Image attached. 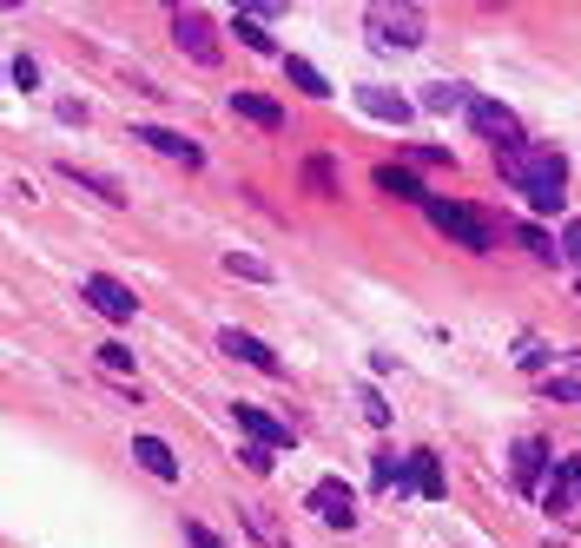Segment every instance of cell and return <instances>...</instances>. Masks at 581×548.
Wrapping results in <instances>:
<instances>
[{
	"label": "cell",
	"mask_w": 581,
	"mask_h": 548,
	"mask_svg": "<svg viewBox=\"0 0 581 548\" xmlns=\"http://www.w3.org/2000/svg\"><path fill=\"white\" fill-rule=\"evenodd\" d=\"M495 173H503V186H516L535 212H561L568 160L555 145H509V152H495Z\"/></svg>",
	"instance_id": "1"
},
{
	"label": "cell",
	"mask_w": 581,
	"mask_h": 548,
	"mask_svg": "<svg viewBox=\"0 0 581 548\" xmlns=\"http://www.w3.org/2000/svg\"><path fill=\"white\" fill-rule=\"evenodd\" d=\"M424 212H430V225H437V231H450L463 252H489V245H495V231H489L469 205H456V199H437V192H430V199H424Z\"/></svg>",
	"instance_id": "2"
},
{
	"label": "cell",
	"mask_w": 581,
	"mask_h": 548,
	"mask_svg": "<svg viewBox=\"0 0 581 548\" xmlns=\"http://www.w3.org/2000/svg\"><path fill=\"white\" fill-rule=\"evenodd\" d=\"M364 34L377 47H424V8H390V0H377L364 14Z\"/></svg>",
	"instance_id": "3"
},
{
	"label": "cell",
	"mask_w": 581,
	"mask_h": 548,
	"mask_svg": "<svg viewBox=\"0 0 581 548\" xmlns=\"http://www.w3.org/2000/svg\"><path fill=\"white\" fill-rule=\"evenodd\" d=\"M79 297H87L93 310H100V318H113V324H132V291L119 284V278H106V271H93V278H79Z\"/></svg>",
	"instance_id": "4"
},
{
	"label": "cell",
	"mask_w": 581,
	"mask_h": 548,
	"mask_svg": "<svg viewBox=\"0 0 581 548\" xmlns=\"http://www.w3.org/2000/svg\"><path fill=\"white\" fill-rule=\"evenodd\" d=\"M311 515H317L324 528H351V522H357V496H351V483H344V476H324V483L311 489Z\"/></svg>",
	"instance_id": "5"
},
{
	"label": "cell",
	"mask_w": 581,
	"mask_h": 548,
	"mask_svg": "<svg viewBox=\"0 0 581 548\" xmlns=\"http://www.w3.org/2000/svg\"><path fill=\"white\" fill-rule=\"evenodd\" d=\"M231 417H238L244 443H258V449H291V443H298V430H291V423H278V417H271V410H258V404H238Z\"/></svg>",
	"instance_id": "6"
},
{
	"label": "cell",
	"mask_w": 581,
	"mask_h": 548,
	"mask_svg": "<svg viewBox=\"0 0 581 548\" xmlns=\"http://www.w3.org/2000/svg\"><path fill=\"white\" fill-rule=\"evenodd\" d=\"M173 40H179L199 66H218V34H212V21H205L199 8H179V14H173Z\"/></svg>",
	"instance_id": "7"
},
{
	"label": "cell",
	"mask_w": 581,
	"mask_h": 548,
	"mask_svg": "<svg viewBox=\"0 0 581 548\" xmlns=\"http://www.w3.org/2000/svg\"><path fill=\"white\" fill-rule=\"evenodd\" d=\"M469 126H476L482 139H495V152L522 145V126H516V113H509V106H495V100H469Z\"/></svg>",
	"instance_id": "8"
},
{
	"label": "cell",
	"mask_w": 581,
	"mask_h": 548,
	"mask_svg": "<svg viewBox=\"0 0 581 548\" xmlns=\"http://www.w3.org/2000/svg\"><path fill=\"white\" fill-rule=\"evenodd\" d=\"M132 145H152L159 160H179V166H205V152L186 132H165V126H132Z\"/></svg>",
	"instance_id": "9"
},
{
	"label": "cell",
	"mask_w": 581,
	"mask_h": 548,
	"mask_svg": "<svg viewBox=\"0 0 581 548\" xmlns=\"http://www.w3.org/2000/svg\"><path fill=\"white\" fill-rule=\"evenodd\" d=\"M542 469H548V443H542V436H522V443L509 449V476H516V489H535V496H542Z\"/></svg>",
	"instance_id": "10"
},
{
	"label": "cell",
	"mask_w": 581,
	"mask_h": 548,
	"mask_svg": "<svg viewBox=\"0 0 581 548\" xmlns=\"http://www.w3.org/2000/svg\"><path fill=\"white\" fill-rule=\"evenodd\" d=\"M218 351H225V357H238V364H252V370H265V377H278V370H285L271 344H258V337H244V331H218Z\"/></svg>",
	"instance_id": "11"
},
{
	"label": "cell",
	"mask_w": 581,
	"mask_h": 548,
	"mask_svg": "<svg viewBox=\"0 0 581 548\" xmlns=\"http://www.w3.org/2000/svg\"><path fill=\"white\" fill-rule=\"evenodd\" d=\"M403 489H417V496L443 502V496H450V483H443V462H437L430 449H417V456H409V469H403Z\"/></svg>",
	"instance_id": "12"
},
{
	"label": "cell",
	"mask_w": 581,
	"mask_h": 548,
	"mask_svg": "<svg viewBox=\"0 0 581 548\" xmlns=\"http://www.w3.org/2000/svg\"><path fill=\"white\" fill-rule=\"evenodd\" d=\"M132 462H146L159 483L179 476V456H173V443H165V436H132Z\"/></svg>",
	"instance_id": "13"
},
{
	"label": "cell",
	"mask_w": 581,
	"mask_h": 548,
	"mask_svg": "<svg viewBox=\"0 0 581 548\" xmlns=\"http://www.w3.org/2000/svg\"><path fill=\"white\" fill-rule=\"evenodd\" d=\"M357 106H364L370 119H390V126H403L409 113H417V106H409L403 93H390V87H364V93H357Z\"/></svg>",
	"instance_id": "14"
},
{
	"label": "cell",
	"mask_w": 581,
	"mask_h": 548,
	"mask_svg": "<svg viewBox=\"0 0 581 548\" xmlns=\"http://www.w3.org/2000/svg\"><path fill=\"white\" fill-rule=\"evenodd\" d=\"M60 173H66L73 186H87L93 199H106V205H126V186H119V179H106V173H87L79 160H60Z\"/></svg>",
	"instance_id": "15"
},
{
	"label": "cell",
	"mask_w": 581,
	"mask_h": 548,
	"mask_svg": "<svg viewBox=\"0 0 581 548\" xmlns=\"http://www.w3.org/2000/svg\"><path fill=\"white\" fill-rule=\"evenodd\" d=\"M574 496H581V483H574V469L561 462L555 476L542 483V509H548V515H568V509H574Z\"/></svg>",
	"instance_id": "16"
},
{
	"label": "cell",
	"mask_w": 581,
	"mask_h": 548,
	"mask_svg": "<svg viewBox=\"0 0 581 548\" xmlns=\"http://www.w3.org/2000/svg\"><path fill=\"white\" fill-rule=\"evenodd\" d=\"M231 113H244L252 126H285V106L265 100V93H231Z\"/></svg>",
	"instance_id": "17"
},
{
	"label": "cell",
	"mask_w": 581,
	"mask_h": 548,
	"mask_svg": "<svg viewBox=\"0 0 581 548\" xmlns=\"http://www.w3.org/2000/svg\"><path fill=\"white\" fill-rule=\"evenodd\" d=\"M377 186H383V192H396V199H417V205L430 199V192L417 186V173H409V166H377Z\"/></svg>",
	"instance_id": "18"
},
{
	"label": "cell",
	"mask_w": 581,
	"mask_h": 548,
	"mask_svg": "<svg viewBox=\"0 0 581 548\" xmlns=\"http://www.w3.org/2000/svg\"><path fill=\"white\" fill-rule=\"evenodd\" d=\"M469 100H476V93H463L456 80H430V87H424V106H430V113H456V106H469Z\"/></svg>",
	"instance_id": "19"
},
{
	"label": "cell",
	"mask_w": 581,
	"mask_h": 548,
	"mask_svg": "<svg viewBox=\"0 0 581 548\" xmlns=\"http://www.w3.org/2000/svg\"><path fill=\"white\" fill-rule=\"evenodd\" d=\"M403 469H409V456H396V449H377V462H370V483H377V489H403Z\"/></svg>",
	"instance_id": "20"
},
{
	"label": "cell",
	"mask_w": 581,
	"mask_h": 548,
	"mask_svg": "<svg viewBox=\"0 0 581 548\" xmlns=\"http://www.w3.org/2000/svg\"><path fill=\"white\" fill-rule=\"evenodd\" d=\"M285 73H291V87H298V93H311V100H324V93H330V87H324V73H317L311 60H285Z\"/></svg>",
	"instance_id": "21"
},
{
	"label": "cell",
	"mask_w": 581,
	"mask_h": 548,
	"mask_svg": "<svg viewBox=\"0 0 581 548\" xmlns=\"http://www.w3.org/2000/svg\"><path fill=\"white\" fill-rule=\"evenodd\" d=\"M304 186L317 199H338V173H330V160H304Z\"/></svg>",
	"instance_id": "22"
},
{
	"label": "cell",
	"mask_w": 581,
	"mask_h": 548,
	"mask_svg": "<svg viewBox=\"0 0 581 548\" xmlns=\"http://www.w3.org/2000/svg\"><path fill=\"white\" fill-rule=\"evenodd\" d=\"M225 271H231V278H258V284H271V265L252 258V252H225Z\"/></svg>",
	"instance_id": "23"
},
{
	"label": "cell",
	"mask_w": 581,
	"mask_h": 548,
	"mask_svg": "<svg viewBox=\"0 0 581 548\" xmlns=\"http://www.w3.org/2000/svg\"><path fill=\"white\" fill-rule=\"evenodd\" d=\"M231 34H238L244 47H252V53H271V34H265L258 21H244V14H238V21H231Z\"/></svg>",
	"instance_id": "24"
},
{
	"label": "cell",
	"mask_w": 581,
	"mask_h": 548,
	"mask_svg": "<svg viewBox=\"0 0 581 548\" xmlns=\"http://www.w3.org/2000/svg\"><path fill=\"white\" fill-rule=\"evenodd\" d=\"M516 239H522V245H529V252H535L542 265H555V258H561V245H555V239H542V231H535V225H522V231H516Z\"/></svg>",
	"instance_id": "25"
},
{
	"label": "cell",
	"mask_w": 581,
	"mask_h": 548,
	"mask_svg": "<svg viewBox=\"0 0 581 548\" xmlns=\"http://www.w3.org/2000/svg\"><path fill=\"white\" fill-rule=\"evenodd\" d=\"M238 462L252 469V476H271V449H258V443H244V449H238Z\"/></svg>",
	"instance_id": "26"
},
{
	"label": "cell",
	"mask_w": 581,
	"mask_h": 548,
	"mask_svg": "<svg viewBox=\"0 0 581 548\" xmlns=\"http://www.w3.org/2000/svg\"><path fill=\"white\" fill-rule=\"evenodd\" d=\"M548 397L555 404H581V377H548Z\"/></svg>",
	"instance_id": "27"
},
{
	"label": "cell",
	"mask_w": 581,
	"mask_h": 548,
	"mask_svg": "<svg viewBox=\"0 0 581 548\" xmlns=\"http://www.w3.org/2000/svg\"><path fill=\"white\" fill-rule=\"evenodd\" d=\"M561 258H568V265H581V218H568V225H561Z\"/></svg>",
	"instance_id": "28"
},
{
	"label": "cell",
	"mask_w": 581,
	"mask_h": 548,
	"mask_svg": "<svg viewBox=\"0 0 581 548\" xmlns=\"http://www.w3.org/2000/svg\"><path fill=\"white\" fill-rule=\"evenodd\" d=\"M364 417H370V423H377V430H383V423H390V404H383V397H377V390H364Z\"/></svg>",
	"instance_id": "29"
},
{
	"label": "cell",
	"mask_w": 581,
	"mask_h": 548,
	"mask_svg": "<svg viewBox=\"0 0 581 548\" xmlns=\"http://www.w3.org/2000/svg\"><path fill=\"white\" fill-rule=\"evenodd\" d=\"M100 364H106V370H132V351H126V344H106Z\"/></svg>",
	"instance_id": "30"
},
{
	"label": "cell",
	"mask_w": 581,
	"mask_h": 548,
	"mask_svg": "<svg viewBox=\"0 0 581 548\" xmlns=\"http://www.w3.org/2000/svg\"><path fill=\"white\" fill-rule=\"evenodd\" d=\"M186 541H192V548H225V541H218L205 522H186Z\"/></svg>",
	"instance_id": "31"
},
{
	"label": "cell",
	"mask_w": 581,
	"mask_h": 548,
	"mask_svg": "<svg viewBox=\"0 0 581 548\" xmlns=\"http://www.w3.org/2000/svg\"><path fill=\"white\" fill-rule=\"evenodd\" d=\"M542 364H548V351L535 337H522V370H542Z\"/></svg>",
	"instance_id": "32"
},
{
	"label": "cell",
	"mask_w": 581,
	"mask_h": 548,
	"mask_svg": "<svg viewBox=\"0 0 581 548\" xmlns=\"http://www.w3.org/2000/svg\"><path fill=\"white\" fill-rule=\"evenodd\" d=\"M417 166H450V145H417Z\"/></svg>",
	"instance_id": "33"
},
{
	"label": "cell",
	"mask_w": 581,
	"mask_h": 548,
	"mask_svg": "<svg viewBox=\"0 0 581 548\" xmlns=\"http://www.w3.org/2000/svg\"><path fill=\"white\" fill-rule=\"evenodd\" d=\"M14 80H21V87H40V66H34V60H27V53H21V60H14Z\"/></svg>",
	"instance_id": "34"
},
{
	"label": "cell",
	"mask_w": 581,
	"mask_h": 548,
	"mask_svg": "<svg viewBox=\"0 0 581 548\" xmlns=\"http://www.w3.org/2000/svg\"><path fill=\"white\" fill-rule=\"evenodd\" d=\"M568 469H574V483H581V456H568Z\"/></svg>",
	"instance_id": "35"
}]
</instances>
